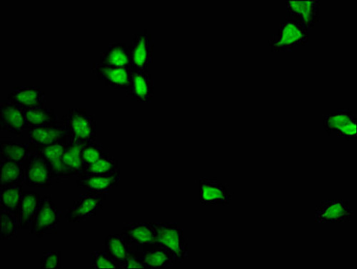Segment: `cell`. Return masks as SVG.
Here are the masks:
<instances>
[{"mask_svg": "<svg viewBox=\"0 0 357 269\" xmlns=\"http://www.w3.org/2000/svg\"><path fill=\"white\" fill-rule=\"evenodd\" d=\"M310 29L303 24L289 17L281 19L278 33L270 40L271 50L274 52H289L307 45Z\"/></svg>", "mask_w": 357, "mask_h": 269, "instance_id": "6da1fadb", "label": "cell"}, {"mask_svg": "<svg viewBox=\"0 0 357 269\" xmlns=\"http://www.w3.org/2000/svg\"><path fill=\"white\" fill-rule=\"evenodd\" d=\"M116 173H121L118 161L109 155L92 164L84 167L79 177L91 175H110Z\"/></svg>", "mask_w": 357, "mask_h": 269, "instance_id": "f1b7e54d", "label": "cell"}, {"mask_svg": "<svg viewBox=\"0 0 357 269\" xmlns=\"http://www.w3.org/2000/svg\"><path fill=\"white\" fill-rule=\"evenodd\" d=\"M100 63L114 68H130V47L126 41L112 43L102 52Z\"/></svg>", "mask_w": 357, "mask_h": 269, "instance_id": "d6986e66", "label": "cell"}, {"mask_svg": "<svg viewBox=\"0 0 357 269\" xmlns=\"http://www.w3.org/2000/svg\"><path fill=\"white\" fill-rule=\"evenodd\" d=\"M155 42L152 35L145 29L134 35L130 41V69L137 71H149L154 62Z\"/></svg>", "mask_w": 357, "mask_h": 269, "instance_id": "8992f818", "label": "cell"}, {"mask_svg": "<svg viewBox=\"0 0 357 269\" xmlns=\"http://www.w3.org/2000/svg\"><path fill=\"white\" fill-rule=\"evenodd\" d=\"M63 213L52 201V197H42L39 212L32 224L29 233L43 238L48 234H56Z\"/></svg>", "mask_w": 357, "mask_h": 269, "instance_id": "5b68a950", "label": "cell"}, {"mask_svg": "<svg viewBox=\"0 0 357 269\" xmlns=\"http://www.w3.org/2000/svg\"><path fill=\"white\" fill-rule=\"evenodd\" d=\"M63 259L61 252L47 251L44 252L40 258L41 268H63Z\"/></svg>", "mask_w": 357, "mask_h": 269, "instance_id": "d6a6232c", "label": "cell"}, {"mask_svg": "<svg viewBox=\"0 0 357 269\" xmlns=\"http://www.w3.org/2000/svg\"><path fill=\"white\" fill-rule=\"evenodd\" d=\"M27 130L29 143L36 146L66 144L69 141L67 132L61 121L54 125L28 128Z\"/></svg>", "mask_w": 357, "mask_h": 269, "instance_id": "5bb4252c", "label": "cell"}, {"mask_svg": "<svg viewBox=\"0 0 357 269\" xmlns=\"http://www.w3.org/2000/svg\"><path fill=\"white\" fill-rule=\"evenodd\" d=\"M23 166L25 186L33 189H49L52 187L54 180L52 170L31 143H29L28 154Z\"/></svg>", "mask_w": 357, "mask_h": 269, "instance_id": "277c9868", "label": "cell"}, {"mask_svg": "<svg viewBox=\"0 0 357 269\" xmlns=\"http://www.w3.org/2000/svg\"><path fill=\"white\" fill-rule=\"evenodd\" d=\"M121 173L91 175L77 178L76 186L88 193L108 194L121 182Z\"/></svg>", "mask_w": 357, "mask_h": 269, "instance_id": "e0dca14e", "label": "cell"}, {"mask_svg": "<svg viewBox=\"0 0 357 269\" xmlns=\"http://www.w3.org/2000/svg\"><path fill=\"white\" fill-rule=\"evenodd\" d=\"M66 144L61 143L45 146L34 145L38 154L50 166L54 179L56 182L69 179L63 162Z\"/></svg>", "mask_w": 357, "mask_h": 269, "instance_id": "ac0fdd59", "label": "cell"}, {"mask_svg": "<svg viewBox=\"0 0 357 269\" xmlns=\"http://www.w3.org/2000/svg\"><path fill=\"white\" fill-rule=\"evenodd\" d=\"M29 143L1 141L0 161H10L22 164L28 154Z\"/></svg>", "mask_w": 357, "mask_h": 269, "instance_id": "83f0119b", "label": "cell"}, {"mask_svg": "<svg viewBox=\"0 0 357 269\" xmlns=\"http://www.w3.org/2000/svg\"><path fill=\"white\" fill-rule=\"evenodd\" d=\"M23 185L1 186L0 188V210L13 215L20 225V203Z\"/></svg>", "mask_w": 357, "mask_h": 269, "instance_id": "7402d4cb", "label": "cell"}, {"mask_svg": "<svg viewBox=\"0 0 357 269\" xmlns=\"http://www.w3.org/2000/svg\"><path fill=\"white\" fill-rule=\"evenodd\" d=\"M1 186H18L24 183L23 163L5 161L0 165Z\"/></svg>", "mask_w": 357, "mask_h": 269, "instance_id": "d4e9b609", "label": "cell"}, {"mask_svg": "<svg viewBox=\"0 0 357 269\" xmlns=\"http://www.w3.org/2000/svg\"><path fill=\"white\" fill-rule=\"evenodd\" d=\"M357 117L356 113L353 109H337L335 112L326 114L324 116L321 125L324 130L331 135L336 132L339 128Z\"/></svg>", "mask_w": 357, "mask_h": 269, "instance_id": "484cf974", "label": "cell"}, {"mask_svg": "<svg viewBox=\"0 0 357 269\" xmlns=\"http://www.w3.org/2000/svg\"><path fill=\"white\" fill-rule=\"evenodd\" d=\"M26 123L28 128L44 127L56 125L59 123V115L52 108L44 107L24 109Z\"/></svg>", "mask_w": 357, "mask_h": 269, "instance_id": "cb8c5ba5", "label": "cell"}, {"mask_svg": "<svg viewBox=\"0 0 357 269\" xmlns=\"http://www.w3.org/2000/svg\"><path fill=\"white\" fill-rule=\"evenodd\" d=\"M156 233L157 247L168 251L175 263L189 258V245L184 236V230L176 222L152 223Z\"/></svg>", "mask_w": 357, "mask_h": 269, "instance_id": "7a4b0ae2", "label": "cell"}, {"mask_svg": "<svg viewBox=\"0 0 357 269\" xmlns=\"http://www.w3.org/2000/svg\"><path fill=\"white\" fill-rule=\"evenodd\" d=\"M92 268L95 269H118L121 268V266L105 251H94L92 253Z\"/></svg>", "mask_w": 357, "mask_h": 269, "instance_id": "1f68e13d", "label": "cell"}, {"mask_svg": "<svg viewBox=\"0 0 357 269\" xmlns=\"http://www.w3.org/2000/svg\"><path fill=\"white\" fill-rule=\"evenodd\" d=\"M92 72L105 86L119 91L128 88L130 82V68L110 67L100 63L92 65Z\"/></svg>", "mask_w": 357, "mask_h": 269, "instance_id": "4fadbf2b", "label": "cell"}, {"mask_svg": "<svg viewBox=\"0 0 357 269\" xmlns=\"http://www.w3.org/2000/svg\"><path fill=\"white\" fill-rule=\"evenodd\" d=\"M42 197L36 192H24L20 203V229H31L39 212Z\"/></svg>", "mask_w": 357, "mask_h": 269, "instance_id": "ffe728a7", "label": "cell"}, {"mask_svg": "<svg viewBox=\"0 0 357 269\" xmlns=\"http://www.w3.org/2000/svg\"><path fill=\"white\" fill-rule=\"evenodd\" d=\"M105 251L120 266L133 252L122 233L108 235L105 240Z\"/></svg>", "mask_w": 357, "mask_h": 269, "instance_id": "603a6c76", "label": "cell"}, {"mask_svg": "<svg viewBox=\"0 0 357 269\" xmlns=\"http://www.w3.org/2000/svg\"><path fill=\"white\" fill-rule=\"evenodd\" d=\"M354 217L347 200H322L315 207V223H349Z\"/></svg>", "mask_w": 357, "mask_h": 269, "instance_id": "ba28073f", "label": "cell"}, {"mask_svg": "<svg viewBox=\"0 0 357 269\" xmlns=\"http://www.w3.org/2000/svg\"><path fill=\"white\" fill-rule=\"evenodd\" d=\"M105 194L86 193L74 201L66 212L65 218L68 223H84L87 219L97 217L99 208H103Z\"/></svg>", "mask_w": 357, "mask_h": 269, "instance_id": "52a82bcc", "label": "cell"}, {"mask_svg": "<svg viewBox=\"0 0 357 269\" xmlns=\"http://www.w3.org/2000/svg\"><path fill=\"white\" fill-rule=\"evenodd\" d=\"M61 122L64 126L69 140L81 144L95 141L98 134V123L95 116L85 109L72 108L63 115Z\"/></svg>", "mask_w": 357, "mask_h": 269, "instance_id": "3957f363", "label": "cell"}, {"mask_svg": "<svg viewBox=\"0 0 357 269\" xmlns=\"http://www.w3.org/2000/svg\"><path fill=\"white\" fill-rule=\"evenodd\" d=\"M131 70L130 82L126 95L132 102L150 104L153 102L155 84L153 75L149 71Z\"/></svg>", "mask_w": 357, "mask_h": 269, "instance_id": "30bf717a", "label": "cell"}, {"mask_svg": "<svg viewBox=\"0 0 357 269\" xmlns=\"http://www.w3.org/2000/svg\"><path fill=\"white\" fill-rule=\"evenodd\" d=\"M1 131L21 136L27 130L24 109L8 102L0 104Z\"/></svg>", "mask_w": 357, "mask_h": 269, "instance_id": "9a60e30c", "label": "cell"}, {"mask_svg": "<svg viewBox=\"0 0 357 269\" xmlns=\"http://www.w3.org/2000/svg\"><path fill=\"white\" fill-rule=\"evenodd\" d=\"M121 268H146L139 253L132 252L127 259L121 263Z\"/></svg>", "mask_w": 357, "mask_h": 269, "instance_id": "e575fe53", "label": "cell"}, {"mask_svg": "<svg viewBox=\"0 0 357 269\" xmlns=\"http://www.w3.org/2000/svg\"><path fill=\"white\" fill-rule=\"evenodd\" d=\"M146 268H171L175 263L172 255L167 250L158 247L157 249L140 254Z\"/></svg>", "mask_w": 357, "mask_h": 269, "instance_id": "4316f807", "label": "cell"}, {"mask_svg": "<svg viewBox=\"0 0 357 269\" xmlns=\"http://www.w3.org/2000/svg\"><path fill=\"white\" fill-rule=\"evenodd\" d=\"M6 101L23 109H29L44 107L46 96L38 86H16L8 95Z\"/></svg>", "mask_w": 357, "mask_h": 269, "instance_id": "7c38bea8", "label": "cell"}, {"mask_svg": "<svg viewBox=\"0 0 357 269\" xmlns=\"http://www.w3.org/2000/svg\"><path fill=\"white\" fill-rule=\"evenodd\" d=\"M227 184L216 177H201L199 180V195L204 206H227L232 199Z\"/></svg>", "mask_w": 357, "mask_h": 269, "instance_id": "9c48e42d", "label": "cell"}, {"mask_svg": "<svg viewBox=\"0 0 357 269\" xmlns=\"http://www.w3.org/2000/svg\"><path fill=\"white\" fill-rule=\"evenodd\" d=\"M337 136L347 140L357 137V117L351 119L335 132Z\"/></svg>", "mask_w": 357, "mask_h": 269, "instance_id": "836d02e7", "label": "cell"}, {"mask_svg": "<svg viewBox=\"0 0 357 269\" xmlns=\"http://www.w3.org/2000/svg\"><path fill=\"white\" fill-rule=\"evenodd\" d=\"M0 228L1 240H12L17 236L20 225L13 215L0 210Z\"/></svg>", "mask_w": 357, "mask_h": 269, "instance_id": "4dcf8cb0", "label": "cell"}, {"mask_svg": "<svg viewBox=\"0 0 357 269\" xmlns=\"http://www.w3.org/2000/svg\"><path fill=\"white\" fill-rule=\"evenodd\" d=\"M82 144L69 140L66 145L63 162L69 178L79 177L84 165L82 157Z\"/></svg>", "mask_w": 357, "mask_h": 269, "instance_id": "44dd1931", "label": "cell"}, {"mask_svg": "<svg viewBox=\"0 0 357 269\" xmlns=\"http://www.w3.org/2000/svg\"><path fill=\"white\" fill-rule=\"evenodd\" d=\"M320 6L321 2L319 0L287 1L285 16L312 29L319 22Z\"/></svg>", "mask_w": 357, "mask_h": 269, "instance_id": "8fae6325", "label": "cell"}, {"mask_svg": "<svg viewBox=\"0 0 357 269\" xmlns=\"http://www.w3.org/2000/svg\"><path fill=\"white\" fill-rule=\"evenodd\" d=\"M107 155L109 154L105 151L102 143L91 141L82 144V157L84 167L92 164Z\"/></svg>", "mask_w": 357, "mask_h": 269, "instance_id": "f546056e", "label": "cell"}, {"mask_svg": "<svg viewBox=\"0 0 357 269\" xmlns=\"http://www.w3.org/2000/svg\"><path fill=\"white\" fill-rule=\"evenodd\" d=\"M122 234L132 248L157 247L156 233L152 223H127L123 229Z\"/></svg>", "mask_w": 357, "mask_h": 269, "instance_id": "2e32d148", "label": "cell"}]
</instances>
